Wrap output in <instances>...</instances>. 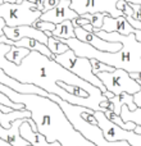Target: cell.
I'll list each match as a JSON object with an SVG mask.
<instances>
[{
  "label": "cell",
  "instance_id": "obj_1",
  "mask_svg": "<svg viewBox=\"0 0 141 146\" xmlns=\"http://www.w3.org/2000/svg\"><path fill=\"white\" fill-rule=\"evenodd\" d=\"M12 45L0 42V68L8 76L22 83H32L44 88L49 94H55L61 99H66L68 91L58 85V82H66L67 85L78 86L85 88L92 95L103 94L99 87L80 78L74 73L69 72L55 59H51L39 51H30L19 66L9 62L5 54L10 50Z\"/></svg>",
  "mask_w": 141,
  "mask_h": 146
},
{
  "label": "cell",
  "instance_id": "obj_2",
  "mask_svg": "<svg viewBox=\"0 0 141 146\" xmlns=\"http://www.w3.org/2000/svg\"><path fill=\"white\" fill-rule=\"evenodd\" d=\"M0 92L14 103H21L31 111L37 132L43 133L49 142L59 141L63 146H96L86 140L67 118L62 106L46 96L35 94H21L0 83Z\"/></svg>",
  "mask_w": 141,
  "mask_h": 146
},
{
  "label": "cell",
  "instance_id": "obj_3",
  "mask_svg": "<svg viewBox=\"0 0 141 146\" xmlns=\"http://www.w3.org/2000/svg\"><path fill=\"white\" fill-rule=\"evenodd\" d=\"M96 35L103 40L112 41V42H121L122 49L116 53H109V51L98 50L94 46L82 42L77 37L61 38V40L64 44H67L78 56L98 59L108 66L124 69L128 73L141 72V42L137 41L135 33L124 36L119 35L118 32H105V31L100 30L96 32Z\"/></svg>",
  "mask_w": 141,
  "mask_h": 146
},
{
  "label": "cell",
  "instance_id": "obj_4",
  "mask_svg": "<svg viewBox=\"0 0 141 146\" xmlns=\"http://www.w3.org/2000/svg\"><path fill=\"white\" fill-rule=\"evenodd\" d=\"M55 60L58 62L61 66H63L66 69H68L69 72L74 73V74L78 76L80 78H82V80L90 82L91 85L99 87L103 92L106 91V87L100 81V78L96 74H94L92 67H91V62L88 58H83V56L76 55L74 51L69 48V50H67L66 53L61 54V55H55Z\"/></svg>",
  "mask_w": 141,
  "mask_h": 146
},
{
  "label": "cell",
  "instance_id": "obj_5",
  "mask_svg": "<svg viewBox=\"0 0 141 146\" xmlns=\"http://www.w3.org/2000/svg\"><path fill=\"white\" fill-rule=\"evenodd\" d=\"M100 81L106 87V91H110L114 95H119L122 92H127L135 95L141 90L140 83L130 76V73L124 69L116 68L113 72H100L98 73Z\"/></svg>",
  "mask_w": 141,
  "mask_h": 146
},
{
  "label": "cell",
  "instance_id": "obj_6",
  "mask_svg": "<svg viewBox=\"0 0 141 146\" xmlns=\"http://www.w3.org/2000/svg\"><path fill=\"white\" fill-rule=\"evenodd\" d=\"M119 0H70V8L78 15L105 13L113 18L121 17L122 12L117 8Z\"/></svg>",
  "mask_w": 141,
  "mask_h": 146
},
{
  "label": "cell",
  "instance_id": "obj_7",
  "mask_svg": "<svg viewBox=\"0 0 141 146\" xmlns=\"http://www.w3.org/2000/svg\"><path fill=\"white\" fill-rule=\"evenodd\" d=\"M74 33L76 37L78 40H81L82 42H86L88 45L94 46L95 49L100 51H109V53H116V51L121 50L122 44L121 42H112V41L103 40L101 37H99L96 33L88 32V31L83 30L82 27H74Z\"/></svg>",
  "mask_w": 141,
  "mask_h": 146
},
{
  "label": "cell",
  "instance_id": "obj_8",
  "mask_svg": "<svg viewBox=\"0 0 141 146\" xmlns=\"http://www.w3.org/2000/svg\"><path fill=\"white\" fill-rule=\"evenodd\" d=\"M4 35L7 36L9 40H13V41H18L25 37H30V38L39 40L40 42L45 44V45L48 44V38H49V36L46 35L44 31L37 30V28H35L33 26H17V27L5 26Z\"/></svg>",
  "mask_w": 141,
  "mask_h": 146
},
{
  "label": "cell",
  "instance_id": "obj_9",
  "mask_svg": "<svg viewBox=\"0 0 141 146\" xmlns=\"http://www.w3.org/2000/svg\"><path fill=\"white\" fill-rule=\"evenodd\" d=\"M77 17L78 14L70 8V0H61L58 7L48 10V12H44L41 14L40 19L48 21V22H51L54 25H59L64 21H72Z\"/></svg>",
  "mask_w": 141,
  "mask_h": 146
},
{
  "label": "cell",
  "instance_id": "obj_10",
  "mask_svg": "<svg viewBox=\"0 0 141 146\" xmlns=\"http://www.w3.org/2000/svg\"><path fill=\"white\" fill-rule=\"evenodd\" d=\"M123 105L128 106L130 110H136L137 105L134 101V95L127 94V92H122L117 96H113V98L108 99V100L103 101V103L100 104V110L103 108L110 109V110H113L116 114L121 115V110H122V106Z\"/></svg>",
  "mask_w": 141,
  "mask_h": 146
},
{
  "label": "cell",
  "instance_id": "obj_11",
  "mask_svg": "<svg viewBox=\"0 0 141 146\" xmlns=\"http://www.w3.org/2000/svg\"><path fill=\"white\" fill-rule=\"evenodd\" d=\"M25 119L27 118H22V119H17L12 123L10 128H4V127L0 124V137L3 140L10 144L12 146H28L30 142L26 141L22 136H21L19 132V127L21 124L25 122Z\"/></svg>",
  "mask_w": 141,
  "mask_h": 146
},
{
  "label": "cell",
  "instance_id": "obj_12",
  "mask_svg": "<svg viewBox=\"0 0 141 146\" xmlns=\"http://www.w3.org/2000/svg\"><path fill=\"white\" fill-rule=\"evenodd\" d=\"M53 36L58 38H73L76 37L74 33V26L72 21H64V22L57 25L55 30L53 31Z\"/></svg>",
  "mask_w": 141,
  "mask_h": 146
},
{
  "label": "cell",
  "instance_id": "obj_13",
  "mask_svg": "<svg viewBox=\"0 0 141 146\" xmlns=\"http://www.w3.org/2000/svg\"><path fill=\"white\" fill-rule=\"evenodd\" d=\"M30 51L31 50H28V49H26V48H21V46H12L10 50L5 54V58H7L9 62H12V63L19 66V64L22 63L23 59L30 54Z\"/></svg>",
  "mask_w": 141,
  "mask_h": 146
},
{
  "label": "cell",
  "instance_id": "obj_14",
  "mask_svg": "<svg viewBox=\"0 0 141 146\" xmlns=\"http://www.w3.org/2000/svg\"><path fill=\"white\" fill-rule=\"evenodd\" d=\"M48 48L54 55H61V54L66 53L67 50H69V46L67 44H64L61 38L54 37V36H50L48 38Z\"/></svg>",
  "mask_w": 141,
  "mask_h": 146
},
{
  "label": "cell",
  "instance_id": "obj_15",
  "mask_svg": "<svg viewBox=\"0 0 141 146\" xmlns=\"http://www.w3.org/2000/svg\"><path fill=\"white\" fill-rule=\"evenodd\" d=\"M121 118L123 122H135L141 126V108H137L136 110H130L128 106L123 105L121 110Z\"/></svg>",
  "mask_w": 141,
  "mask_h": 146
},
{
  "label": "cell",
  "instance_id": "obj_16",
  "mask_svg": "<svg viewBox=\"0 0 141 146\" xmlns=\"http://www.w3.org/2000/svg\"><path fill=\"white\" fill-rule=\"evenodd\" d=\"M105 13H94V14H83L82 17L87 18L90 21V23L94 26V28H99L100 30L103 27V23H104V18H105Z\"/></svg>",
  "mask_w": 141,
  "mask_h": 146
},
{
  "label": "cell",
  "instance_id": "obj_17",
  "mask_svg": "<svg viewBox=\"0 0 141 146\" xmlns=\"http://www.w3.org/2000/svg\"><path fill=\"white\" fill-rule=\"evenodd\" d=\"M90 62H91V67H92L94 74H98V73H100V72H113L114 69H116L114 67L108 66V64L103 63V62L98 60V59H90Z\"/></svg>",
  "mask_w": 141,
  "mask_h": 146
},
{
  "label": "cell",
  "instance_id": "obj_18",
  "mask_svg": "<svg viewBox=\"0 0 141 146\" xmlns=\"http://www.w3.org/2000/svg\"><path fill=\"white\" fill-rule=\"evenodd\" d=\"M0 104H3V105H5V106H9V108L14 109V110H22V109H26L23 104L14 103V101H12L7 95H4L3 92H0Z\"/></svg>",
  "mask_w": 141,
  "mask_h": 146
},
{
  "label": "cell",
  "instance_id": "obj_19",
  "mask_svg": "<svg viewBox=\"0 0 141 146\" xmlns=\"http://www.w3.org/2000/svg\"><path fill=\"white\" fill-rule=\"evenodd\" d=\"M33 27L37 28V30H40V31H44V32H46V31L53 32V31L55 30L57 25H54V23H51V22H48V21H43V19L39 18V19L33 23Z\"/></svg>",
  "mask_w": 141,
  "mask_h": 146
},
{
  "label": "cell",
  "instance_id": "obj_20",
  "mask_svg": "<svg viewBox=\"0 0 141 146\" xmlns=\"http://www.w3.org/2000/svg\"><path fill=\"white\" fill-rule=\"evenodd\" d=\"M117 8L122 12V14L124 17H128V15H134V8H132V4L128 3L127 0H119L117 3Z\"/></svg>",
  "mask_w": 141,
  "mask_h": 146
},
{
  "label": "cell",
  "instance_id": "obj_21",
  "mask_svg": "<svg viewBox=\"0 0 141 146\" xmlns=\"http://www.w3.org/2000/svg\"><path fill=\"white\" fill-rule=\"evenodd\" d=\"M59 3H61V0H44L43 13L44 12H48V10H50V9H54L55 7H58Z\"/></svg>",
  "mask_w": 141,
  "mask_h": 146
},
{
  "label": "cell",
  "instance_id": "obj_22",
  "mask_svg": "<svg viewBox=\"0 0 141 146\" xmlns=\"http://www.w3.org/2000/svg\"><path fill=\"white\" fill-rule=\"evenodd\" d=\"M72 23L74 27H83L85 25H87V23H90V21L87 19V18L82 17V15H78L77 18H74V19H72Z\"/></svg>",
  "mask_w": 141,
  "mask_h": 146
},
{
  "label": "cell",
  "instance_id": "obj_23",
  "mask_svg": "<svg viewBox=\"0 0 141 146\" xmlns=\"http://www.w3.org/2000/svg\"><path fill=\"white\" fill-rule=\"evenodd\" d=\"M0 124L4 128H10V126H12V123H9V121H8V113H3L1 110H0Z\"/></svg>",
  "mask_w": 141,
  "mask_h": 146
},
{
  "label": "cell",
  "instance_id": "obj_24",
  "mask_svg": "<svg viewBox=\"0 0 141 146\" xmlns=\"http://www.w3.org/2000/svg\"><path fill=\"white\" fill-rule=\"evenodd\" d=\"M126 18H127V21H128V23L134 28H136V30H141V21L136 19V18H134L132 15H128V17H126Z\"/></svg>",
  "mask_w": 141,
  "mask_h": 146
},
{
  "label": "cell",
  "instance_id": "obj_25",
  "mask_svg": "<svg viewBox=\"0 0 141 146\" xmlns=\"http://www.w3.org/2000/svg\"><path fill=\"white\" fill-rule=\"evenodd\" d=\"M137 82H139L140 86H141V81H137ZM134 101H135V104L137 105V108H141V90L134 95Z\"/></svg>",
  "mask_w": 141,
  "mask_h": 146
},
{
  "label": "cell",
  "instance_id": "obj_26",
  "mask_svg": "<svg viewBox=\"0 0 141 146\" xmlns=\"http://www.w3.org/2000/svg\"><path fill=\"white\" fill-rule=\"evenodd\" d=\"M28 1L35 3V4L37 5L39 10H41V12H43V9H44V0H28Z\"/></svg>",
  "mask_w": 141,
  "mask_h": 146
},
{
  "label": "cell",
  "instance_id": "obj_27",
  "mask_svg": "<svg viewBox=\"0 0 141 146\" xmlns=\"http://www.w3.org/2000/svg\"><path fill=\"white\" fill-rule=\"evenodd\" d=\"M82 28H83V30H86V31H88V32H92V31H94V26L91 25V23H87V25H85Z\"/></svg>",
  "mask_w": 141,
  "mask_h": 146
},
{
  "label": "cell",
  "instance_id": "obj_28",
  "mask_svg": "<svg viewBox=\"0 0 141 146\" xmlns=\"http://www.w3.org/2000/svg\"><path fill=\"white\" fill-rule=\"evenodd\" d=\"M104 94V96H105L106 99H110V98H113V96H116L113 92H110V91H105V92H103Z\"/></svg>",
  "mask_w": 141,
  "mask_h": 146
},
{
  "label": "cell",
  "instance_id": "obj_29",
  "mask_svg": "<svg viewBox=\"0 0 141 146\" xmlns=\"http://www.w3.org/2000/svg\"><path fill=\"white\" fill-rule=\"evenodd\" d=\"M134 131L136 132V133H139L140 136H141V126H140V124H137V126H136V128H135Z\"/></svg>",
  "mask_w": 141,
  "mask_h": 146
},
{
  "label": "cell",
  "instance_id": "obj_30",
  "mask_svg": "<svg viewBox=\"0 0 141 146\" xmlns=\"http://www.w3.org/2000/svg\"><path fill=\"white\" fill-rule=\"evenodd\" d=\"M8 3H17V0H7Z\"/></svg>",
  "mask_w": 141,
  "mask_h": 146
},
{
  "label": "cell",
  "instance_id": "obj_31",
  "mask_svg": "<svg viewBox=\"0 0 141 146\" xmlns=\"http://www.w3.org/2000/svg\"><path fill=\"white\" fill-rule=\"evenodd\" d=\"M5 1H7V0H0V5H1V4H4Z\"/></svg>",
  "mask_w": 141,
  "mask_h": 146
},
{
  "label": "cell",
  "instance_id": "obj_32",
  "mask_svg": "<svg viewBox=\"0 0 141 146\" xmlns=\"http://www.w3.org/2000/svg\"><path fill=\"white\" fill-rule=\"evenodd\" d=\"M28 146H32V145H28Z\"/></svg>",
  "mask_w": 141,
  "mask_h": 146
}]
</instances>
